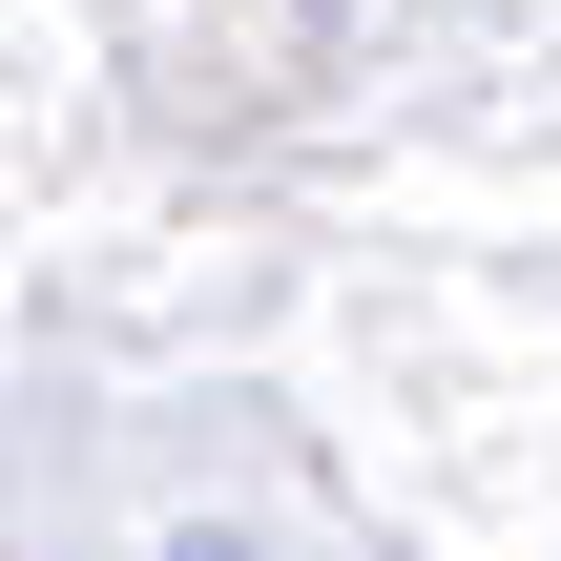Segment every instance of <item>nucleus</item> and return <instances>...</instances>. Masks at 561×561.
Returning <instances> with one entry per match:
<instances>
[]
</instances>
